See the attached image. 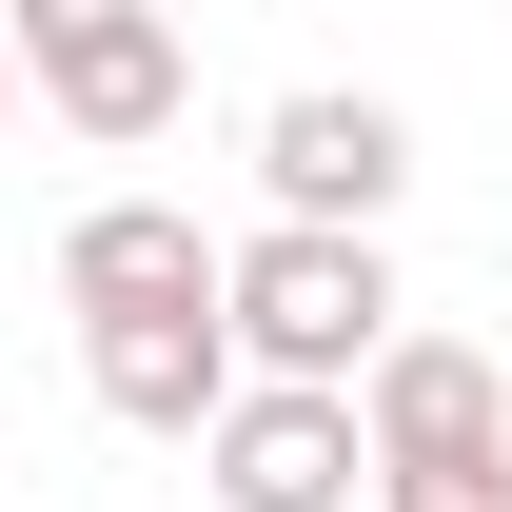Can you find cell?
Instances as JSON below:
<instances>
[{"label": "cell", "mask_w": 512, "mask_h": 512, "mask_svg": "<svg viewBox=\"0 0 512 512\" xmlns=\"http://www.w3.org/2000/svg\"><path fill=\"white\" fill-rule=\"evenodd\" d=\"M217 316H237V375H316V394H355L394 355V256L375 237H335V217H256L237 256H217Z\"/></svg>", "instance_id": "cell-1"}, {"label": "cell", "mask_w": 512, "mask_h": 512, "mask_svg": "<svg viewBox=\"0 0 512 512\" xmlns=\"http://www.w3.org/2000/svg\"><path fill=\"white\" fill-rule=\"evenodd\" d=\"M355 434H375V512H512V375L473 335H414L355 375Z\"/></svg>", "instance_id": "cell-2"}, {"label": "cell", "mask_w": 512, "mask_h": 512, "mask_svg": "<svg viewBox=\"0 0 512 512\" xmlns=\"http://www.w3.org/2000/svg\"><path fill=\"white\" fill-rule=\"evenodd\" d=\"M0 40H20V79H40V119L99 138V158H138V138H178L197 60L158 0H0Z\"/></svg>", "instance_id": "cell-3"}, {"label": "cell", "mask_w": 512, "mask_h": 512, "mask_svg": "<svg viewBox=\"0 0 512 512\" xmlns=\"http://www.w3.org/2000/svg\"><path fill=\"white\" fill-rule=\"evenodd\" d=\"M256 197H276V217H335V237H375L394 197H414V119L355 99V79H296V99H256Z\"/></svg>", "instance_id": "cell-4"}, {"label": "cell", "mask_w": 512, "mask_h": 512, "mask_svg": "<svg viewBox=\"0 0 512 512\" xmlns=\"http://www.w3.org/2000/svg\"><path fill=\"white\" fill-rule=\"evenodd\" d=\"M197 473H217V512H355L375 493V434L316 375H237V414L197 434Z\"/></svg>", "instance_id": "cell-5"}, {"label": "cell", "mask_w": 512, "mask_h": 512, "mask_svg": "<svg viewBox=\"0 0 512 512\" xmlns=\"http://www.w3.org/2000/svg\"><path fill=\"white\" fill-rule=\"evenodd\" d=\"M79 375H99L119 434H217V414H237V316H217V296H178V316H79Z\"/></svg>", "instance_id": "cell-6"}, {"label": "cell", "mask_w": 512, "mask_h": 512, "mask_svg": "<svg viewBox=\"0 0 512 512\" xmlns=\"http://www.w3.org/2000/svg\"><path fill=\"white\" fill-rule=\"evenodd\" d=\"M217 256L237 237H197L178 197H99V217L60 237V296L79 316H178V296H217Z\"/></svg>", "instance_id": "cell-7"}, {"label": "cell", "mask_w": 512, "mask_h": 512, "mask_svg": "<svg viewBox=\"0 0 512 512\" xmlns=\"http://www.w3.org/2000/svg\"><path fill=\"white\" fill-rule=\"evenodd\" d=\"M20 99H40V79H20V40H0V138H20Z\"/></svg>", "instance_id": "cell-8"}, {"label": "cell", "mask_w": 512, "mask_h": 512, "mask_svg": "<svg viewBox=\"0 0 512 512\" xmlns=\"http://www.w3.org/2000/svg\"><path fill=\"white\" fill-rule=\"evenodd\" d=\"M197 512H217V493H197Z\"/></svg>", "instance_id": "cell-9"}]
</instances>
